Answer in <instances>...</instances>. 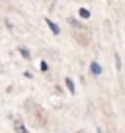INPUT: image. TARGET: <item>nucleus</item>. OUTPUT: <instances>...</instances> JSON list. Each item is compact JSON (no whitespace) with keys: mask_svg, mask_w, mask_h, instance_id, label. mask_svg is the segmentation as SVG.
<instances>
[{"mask_svg":"<svg viewBox=\"0 0 125 133\" xmlns=\"http://www.w3.org/2000/svg\"><path fill=\"white\" fill-rule=\"evenodd\" d=\"M90 72H92L94 76H100V75H102V66H100V63L92 61V63H90Z\"/></svg>","mask_w":125,"mask_h":133,"instance_id":"1","label":"nucleus"},{"mask_svg":"<svg viewBox=\"0 0 125 133\" xmlns=\"http://www.w3.org/2000/svg\"><path fill=\"white\" fill-rule=\"evenodd\" d=\"M45 24L49 25V29H51V31H53V35H59V33H61V28H59V25L55 24L53 20H45Z\"/></svg>","mask_w":125,"mask_h":133,"instance_id":"2","label":"nucleus"},{"mask_svg":"<svg viewBox=\"0 0 125 133\" xmlns=\"http://www.w3.org/2000/svg\"><path fill=\"white\" fill-rule=\"evenodd\" d=\"M14 129H16V133H27V129H25V125L22 123L20 119L14 121Z\"/></svg>","mask_w":125,"mask_h":133,"instance_id":"3","label":"nucleus"},{"mask_svg":"<svg viewBox=\"0 0 125 133\" xmlns=\"http://www.w3.org/2000/svg\"><path fill=\"white\" fill-rule=\"evenodd\" d=\"M65 84H67V88H68V92H71V94H74L76 92V88H74V82H72V78H65Z\"/></svg>","mask_w":125,"mask_h":133,"instance_id":"4","label":"nucleus"},{"mask_svg":"<svg viewBox=\"0 0 125 133\" xmlns=\"http://www.w3.org/2000/svg\"><path fill=\"white\" fill-rule=\"evenodd\" d=\"M20 53H22V57H24V59H29V57H31V55H29V51L25 49V47H20Z\"/></svg>","mask_w":125,"mask_h":133,"instance_id":"5","label":"nucleus"},{"mask_svg":"<svg viewBox=\"0 0 125 133\" xmlns=\"http://www.w3.org/2000/svg\"><path fill=\"white\" fill-rule=\"evenodd\" d=\"M115 69H117V71H121V59H119V55H115Z\"/></svg>","mask_w":125,"mask_h":133,"instance_id":"6","label":"nucleus"},{"mask_svg":"<svg viewBox=\"0 0 125 133\" xmlns=\"http://www.w3.org/2000/svg\"><path fill=\"white\" fill-rule=\"evenodd\" d=\"M80 16H82V18H90V12H88V10H80Z\"/></svg>","mask_w":125,"mask_h":133,"instance_id":"7","label":"nucleus"},{"mask_svg":"<svg viewBox=\"0 0 125 133\" xmlns=\"http://www.w3.org/2000/svg\"><path fill=\"white\" fill-rule=\"evenodd\" d=\"M41 71H43V72L49 71V66H47V63H45V61H41Z\"/></svg>","mask_w":125,"mask_h":133,"instance_id":"8","label":"nucleus"},{"mask_svg":"<svg viewBox=\"0 0 125 133\" xmlns=\"http://www.w3.org/2000/svg\"><path fill=\"white\" fill-rule=\"evenodd\" d=\"M98 133H102V129H98Z\"/></svg>","mask_w":125,"mask_h":133,"instance_id":"9","label":"nucleus"}]
</instances>
